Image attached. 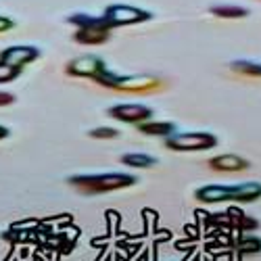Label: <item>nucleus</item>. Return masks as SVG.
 Returning <instances> with one entry per match:
<instances>
[{
	"instance_id": "nucleus-16",
	"label": "nucleus",
	"mask_w": 261,
	"mask_h": 261,
	"mask_svg": "<svg viewBox=\"0 0 261 261\" xmlns=\"http://www.w3.org/2000/svg\"><path fill=\"white\" fill-rule=\"evenodd\" d=\"M234 249L238 253H245V255H255L261 251V238H255V236H247V238H241Z\"/></svg>"
},
{
	"instance_id": "nucleus-11",
	"label": "nucleus",
	"mask_w": 261,
	"mask_h": 261,
	"mask_svg": "<svg viewBox=\"0 0 261 261\" xmlns=\"http://www.w3.org/2000/svg\"><path fill=\"white\" fill-rule=\"evenodd\" d=\"M138 129L146 136H159V138H169L171 134H176V123L173 121H144L138 125Z\"/></svg>"
},
{
	"instance_id": "nucleus-15",
	"label": "nucleus",
	"mask_w": 261,
	"mask_h": 261,
	"mask_svg": "<svg viewBox=\"0 0 261 261\" xmlns=\"http://www.w3.org/2000/svg\"><path fill=\"white\" fill-rule=\"evenodd\" d=\"M230 69L241 73V75H251V77H261V63L259 61H249V59H238L230 63Z\"/></svg>"
},
{
	"instance_id": "nucleus-2",
	"label": "nucleus",
	"mask_w": 261,
	"mask_h": 261,
	"mask_svg": "<svg viewBox=\"0 0 261 261\" xmlns=\"http://www.w3.org/2000/svg\"><path fill=\"white\" fill-rule=\"evenodd\" d=\"M194 197L201 203H253L261 199L259 182H243V184H207L194 190Z\"/></svg>"
},
{
	"instance_id": "nucleus-20",
	"label": "nucleus",
	"mask_w": 261,
	"mask_h": 261,
	"mask_svg": "<svg viewBox=\"0 0 261 261\" xmlns=\"http://www.w3.org/2000/svg\"><path fill=\"white\" fill-rule=\"evenodd\" d=\"M13 102H15V94L0 90V107H9V105H13Z\"/></svg>"
},
{
	"instance_id": "nucleus-3",
	"label": "nucleus",
	"mask_w": 261,
	"mask_h": 261,
	"mask_svg": "<svg viewBox=\"0 0 261 261\" xmlns=\"http://www.w3.org/2000/svg\"><path fill=\"white\" fill-rule=\"evenodd\" d=\"M94 82L107 88H115V90H125V92H150L161 86L157 77H148V75H117L113 71L105 69Z\"/></svg>"
},
{
	"instance_id": "nucleus-12",
	"label": "nucleus",
	"mask_w": 261,
	"mask_h": 261,
	"mask_svg": "<svg viewBox=\"0 0 261 261\" xmlns=\"http://www.w3.org/2000/svg\"><path fill=\"white\" fill-rule=\"evenodd\" d=\"M119 161L125 167H134V169H148V167L157 165V159L146 153H125V155H121Z\"/></svg>"
},
{
	"instance_id": "nucleus-17",
	"label": "nucleus",
	"mask_w": 261,
	"mask_h": 261,
	"mask_svg": "<svg viewBox=\"0 0 261 261\" xmlns=\"http://www.w3.org/2000/svg\"><path fill=\"white\" fill-rule=\"evenodd\" d=\"M117 136H119L117 127L100 125V127H92L90 129V138H96V140H111V138H117Z\"/></svg>"
},
{
	"instance_id": "nucleus-10",
	"label": "nucleus",
	"mask_w": 261,
	"mask_h": 261,
	"mask_svg": "<svg viewBox=\"0 0 261 261\" xmlns=\"http://www.w3.org/2000/svg\"><path fill=\"white\" fill-rule=\"evenodd\" d=\"M109 38H111V30L107 28H77L73 34V40L77 44H88V46L105 44Z\"/></svg>"
},
{
	"instance_id": "nucleus-13",
	"label": "nucleus",
	"mask_w": 261,
	"mask_h": 261,
	"mask_svg": "<svg viewBox=\"0 0 261 261\" xmlns=\"http://www.w3.org/2000/svg\"><path fill=\"white\" fill-rule=\"evenodd\" d=\"M69 23H73L75 28H107L111 30V25L105 21V17H92L88 13H75L71 17H67Z\"/></svg>"
},
{
	"instance_id": "nucleus-8",
	"label": "nucleus",
	"mask_w": 261,
	"mask_h": 261,
	"mask_svg": "<svg viewBox=\"0 0 261 261\" xmlns=\"http://www.w3.org/2000/svg\"><path fill=\"white\" fill-rule=\"evenodd\" d=\"M40 59V48L38 46H32V44H17V46H9L0 53V61L7 63V65H13V67H19L23 69L25 65L34 63Z\"/></svg>"
},
{
	"instance_id": "nucleus-14",
	"label": "nucleus",
	"mask_w": 261,
	"mask_h": 261,
	"mask_svg": "<svg viewBox=\"0 0 261 261\" xmlns=\"http://www.w3.org/2000/svg\"><path fill=\"white\" fill-rule=\"evenodd\" d=\"M209 11H211V15L222 17V19H243V17H249V11L245 7H238V5H213Z\"/></svg>"
},
{
	"instance_id": "nucleus-21",
	"label": "nucleus",
	"mask_w": 261,
	"mask_h": 261,
	"mask_svg": "<svg viewBox=\"0 0 261 261\" xmlns=\"http://www.w3.org/2000/svg\"><path fill=\"white\" fill-rule=\"evenodd\" d=\"M9 127H5V125H0V140H5V138H9Z\"/></svg>"
},
{
	"instance_id": "nucleus-7",
	"label": "nucleus",
	"mask_w": 261,
	"mask_h": 261,
	"mask_svg": "<svg viewBox=\"0 0 261 261\" xmlns=\"http://www.w3.org/2000/svg\"><path fill=\"white\" fill-rule=\"evenodd\" d=\"M105 69H107L105 61L100 57H94V55L77 57V59L69 61L67 67H65V71L73 77H90V80H96Z\"/></svg>"
},
{
	"instance_id": "nucleus-18",
	"label": "nucleus",
	"mask_w": 261,
	"mask_h": 261,
	"mask_svg": "<svg viewBox=\"0 0 261 261\" xmlns=\"http://www.w3.org/2000/svg\"><path fill=\"white\" fill-rule=\"evenodd\" d=\"M21 71H23V69L13 67V65H7V63L0 61V84H9V82L17 80L21 75Z\"/></svg>"
},
{
	"instance_id": "nucleus-6",
	"label": "nucleus",
	"mask_w": 261,
	"mask_h": 261,
	"mask_svg": "<svg viewBox=\"0 0 261 261\" xmlns=\"http://www.w3.org/2000/svg\"><path fill=\"white\" fill-rule=\"evenodd\" d=\"M109 117H113L117 121H123V123H144V121H150L153 119V109L146 107V105H140V102H121V105H113L107 109Z\"/></svg>"
},
{
	"instance_id": "nucleus-19",
	"label": "nucleus",
	"mask_w": 261,
	"mask_h": 261,
	"mask_svg": "<svg viewBox=\"0 0 261 261\" xmlns=\"http://www.w3.org/2000/svg\"><path fill=\"white\" fill-rule=\"evenodd\" d=\"M13 28H15V21L9 19V17H3V15H0V34H3V32H9V30H13Z\"/></svg>"
},
{
	"instance_id": "nucleus-4",
	"label": "nucleus",
	"mask_w": 261,
	"mask_h": 261,
	"mask_svg": "<svg viewBox=\"0 0 261 261\" xmlns=\"http://www.w3.org/2000/svg\"><path fill=\"white\" fill-rule=\"evenodd\" d=\"M217 144V136L209 132H176L165 138V146L176 153H199Z\"/></svg>"
},
{
	"instance_id": "nucleus-5",
	"label": "nucleus",
	"mask_w": 261,
	"mask_h": 261,
	"mask_svg": "<svg viewBox=\"0 0 261 261\" xmlns=\"http://www.w3.org/2000/svg\"><path fill=\"white\" fill-rule=\"evenodd\" d=\"M105 21L111 30L115 28H125V25H136V23H144V21L153 19L150 11H144L140 7H134V5H123V3H117V5H109L102 13Z\"/></svg>"
},
{
	"instance_id": "nucleus-9",
	"label": "nucleus",
	"mask_w": 261,
	"mask_h": 261,
	"mask_svg": "<svg viewBox=\"0 0 261 261\" xmlns=\"http://www.w3.org/2000/svg\"><path fill=\"white\" fill-rule=\"evenodd\" d=\"M209 167L215 171H224V173H238V171H247L251 167V161H247L241 155L224 153V155H217V157L209 159Z\"/></svg>"
},
{
	"instance_id": "nucleus-1",
	"label": "nucleus",
	"mask_w": 261,
	"mask_h": 261,
	"mask_svg": "<svg viewBox=\"0 0 261 261\" xmlns=\"http://www.w3.org/2000/svg\"><path fill=\"white\" fill-rule=\"evenodd\" d=\"M69 186H73L82 194H105V192H115L129 186H136L138 178L132 173H121V171H107V173H86V176H71L67 178Z\"/></svg>"
}]
</instances>
